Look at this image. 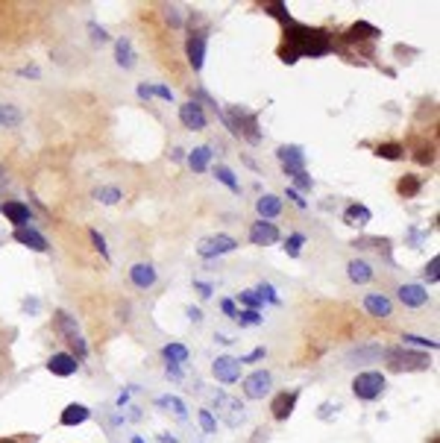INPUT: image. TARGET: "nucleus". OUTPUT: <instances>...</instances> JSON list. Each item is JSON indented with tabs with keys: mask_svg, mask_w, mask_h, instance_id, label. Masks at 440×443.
I'll list each match as a JSON object with an SVG mask.
<instances>
[{
	"mask_svg": "<svg viewBox=\"0 0 440 443\" xmlns=\"http://www.w3.org/2000/svg\"><path fill=\"white\" fill-rule=\"evenodd\" d=\"M0 124H3V127H18L21 124V112H18L15 106L3 103V106H0Z\"/></svg>",
	"mask_w": 440,
	"mask_h": 443,
	"instance_id": "30",
	"label": "nucleus"
},
{
	"mask_svg": "<svg viewBox=\"0 0 440 443\" xmlns=\"http://www.w3.org/2000/svg\"><path fill=\"white\" fill-rule=\"evenodd\" d=\"M405 343H414V347H426V349H437V341H428L420 335H405Z\"/></svg>",
	"mask_w": 440,
	"mask_h": 443,
	"instance_id": "36",
	"label": "nucleus"
},
{
	"mask_svg": "<svg viewBox=\"0 0 440 443\" xmlns=\"http://www.w3.org/2000/svg\"><path fill=\"white\" fill-rule=\"evenodd\" d=\"M15 241L18 244H24V247H32V250H38V252H47V241H44L41 232L36 229H15Z\"/></svg>",
	"mask_w": 440,
	"mask_h": 443,
	"instance_id": "15",
	"label": "nucleus"
},
{
	"mask_svg": "<svg viewBox=\"0 0 440 443\" xmlns=\"http://www.w3.org/2000/svg\"><path fill=\"white\" fill-rule=\"evenodd\" d=\"M0 212H3L9 220H12V224L18 226V229H24L27 224H30V217H32V212L24 206V203H15V200H9L6 206H0Z\"/></svg>",
	"mask_w": 440,
	"mask_h": 443,
	"instance_id": "11",
	"label": "nucleus"
},
{
	"mask_svg": "<svg viewBox=\"0 0 440 443\" xmlns=\"http://www.w3.org/2000/svg\"><path fill=\"white\" fill-rule=\"evenodd\" d=\"M426 276H428V282H437V279H440V259H432V261H428Z\"/></svg>",
	"mask_w": 440,
	"mask_h": 443,
	"instance_id": "38",
	"label": "nucleus"
},
{
	"mask_svg": "<svg viewBox=\"0 0 440 443\" xmlns=\"http://www.w3.org/2000/svg\"><path fill=\"white\" fill-rule=\"evenodd\" d=\"M241 303L250 305L252 312H258V308H261V300H258V294H256V291H244V294H241Z\"/></svg>",
	"mask_w": 440,
	"mask_h": 443,
	"instance_id": "37",
	"label": "nucleus"
},
{
	"mask_svg": "<svg viewBox=\"0 0 440 443\" xmlns=\"http://www.w3.org/2000/svg\"><path fill=\"white\" fill-rule=\"evenodd\" d=\"M294 180H296V185H300V188H311V185H314V182H311V176H305V173L294 176Z\"/></svg>",
	"mask_w": 440,
	"mask_h": 443,
	"instance_id": "43",
	"label": "nucleus"
},
{
	"mask_svg": "<svg viewBox=\"0 0 440 443\" xmlns=\"http://www.w3.org/2000/svg\"><path fill=\"white\" fill-rule=\"evenodd\" d=\"M267 12L285 24V44L279 47V59L294 65L300 56H326L332 50V36L317 27H302L285 12L282 3H267Z\"/></svg>",
	"mask_w": 440,
	"mask_h": 443,
	"instance_id": "1",
	"label": "nucleus"
},
{
	"mask_svg": "<svg viewBox=\"0 0 440 443\" xmlns=\"http://www.w3.org/2000/svg\"><path fill=\"white\" fill-rule=\"evenodd\" d=\"M346 273H349V279L355 282V285H364V282H370V276H373V270H370V264H367V261H361V259H355V261H349V268H346Z\"/></svg>",
	"mask_w": 440,
	"mask_h": 443,
	"instance_id": "20",
	"label": "nucleus"
},
{
	"mask_svg": "<svg viewBox=\"0 0 440 443\" xmlns=\"http://www.w3.org/2000/svg\"><path fill=\"white\" fill-rule=\"evenodd\" d=\"M250 241L258 244V247H270V244L279 241V229L267 224V220H258V224H252V229H250Z\"/></svg>",
	"mask_w": 440,
	"mask_h": 443,
	"instance_id": "8",
	"label": "nucleus"
},
{
	"mask_svg": "<svg viewBox=\"0 0 440 443\" xmlns=\"http://www.w3.org/2000/svg\"><path fill=\"white\" fill-rule=\"evenodd\" d=\"M212 370H214V376H217V382H223V385H232V382L241 379V361L232 358V356H220V358H214Z\"/></svg>",
	"mask_w": 440,
	"mask_h": 443,
	"instance_id": "5",
	"label": "nucleus"
},
{
	"mask_svg": "<svg viewBox=\"0 0 440 443\" xmlns=\"http://www.w3.org/2000/svg\"><path fill=\"white\" fill-rule=\"evenodd\" d=\"M220 308H223V314H226V317H232V320L238 317V312H235V303H232V300H223V303H220Z\"/></svg>",
	"mask_w": 440,
	"mask_h": 443,
	"instance_id": "40",
	"label": "nucleus"
},
{
	"mask_svg": "<svg viewBox=\"0 0 440 443\" xmlns=\"http://www.w3.org/2000/svg\"><path fill=\"white\" fill-rule=\"evenodd\" d=\"M288 197H291V200H294L296 206H302V208H305V200H302L300 194H296V188H288Z\"/></svg>",
	"mask_w": 440,
	"mask_h": 443,
	"instance_id": "44",
	"label": "nucleus"
},
{
	"mask_svg": "<svg viewBox=\"0 0 440 443\" xmlns=\"http://www.w3.org/2000/svg\"><path fill=\"white\" fill-rule=\"evenodd\" d=\"M162 356H164V361H168V364H176V367H179V364L188 358V349H185L182 343H168V347L162 349Z\"/></svg>",
	"mask_w": 440,
	"mask_h": 443,
	"instance_id": "25",
	"label": "nucleus"
},
{
	"mask_svg": "<svg viewBox=\"0 0 440 443\" xmlns=\"http://www.w3.org/2000/svg\"><path fill=\"white\" fill-rule=\"evenodd\" d=\"M88 235H91V241H94V247L97 250H100V256L109 261V259H112V256H109V247H106V238L100 235V232H97V229H91V232H88Z\"/></svg>",
	"mask_w": 440,
	"mask_h": 443,
	"instance_id": "34",
	"label": "nucleus"
},
{
	"mask_svg": "<svg viewBox=\"0 0 440 443\" xmlns=\"http://www.w3.org/2000/svg\"><path fill=\"white\" fill-rule=\"evenodd\" d=\"M235 247H238L235 238H229V235H214V238H206L197 250H200L203 259H214V256H220V252H232Z\"/></svg>",
	"mask_w": 440,
	"mask_h": 443,
	"instance_id": "7",
	"label": "nucleus"
},
{
	"mask_svg": "<svg viewBox=\"0 0 440 443\" xmlns=\"http://www.w3.org/2000/svg\"><path fill=\"white\" fill-rule=\"evenodd\" d=\"M235 320H238L241 326H256V323H261V314L258 312H241Z\"/></svg>",
	"mask_w": 440,
	"mask_h": 443,
	"instance_id": "35",
	"label": "nucleus"
},
{
	"mask_svg": "<svg viewBox=\"0 0 440 443\" xmlns=\"http://www.w3.org/2000/svg\"><path fill=\"white\" fill-rule=\"evenodd\" d=\"M256 208H258L261 220H267V224H270V217H279V212H282V200H279V197H273V194H264L261 200L256 203Z\"/></svg>",
	"mask_w": 440,
	"mask_h": 443,
	"instance_id": "18",
	"label": "nucleus"
},
{
	"mask_svg": "<svg viewBox=\"0 0 440 443\" xmlns=\"http://www.w3.org/2000/svg\"><path fill=\"white\" fill-rule=\"evenodd\" d=\"M197 288H200V294H203V296H208V294H212V288H208V285H203V282L197 285Z\"/></svg>",
	"mask_w": 440,
	"mask_h": 443,
	"instance_id": "47",
	"label": "nucleus"
},
{
	"mask_svg": "<svg viewBox=\"0 0 440 443\" xmlns=\"http://www.w3.org/2000/svg\"><path fill=\"white\" fill-rule=\"evenodd\" d=\"M138 97H141V100H150V97H153V85H138Z\"/></svg>",
	"mask_w": 440,
	"mask_h": 443,
	"instance_id": "42",
	"label": "nucleus"
},
{
	"mask_svg": "<svg viewBox=\"0 0 440 443\" xmlns=\"http://www.w3.org/2000/svg\"><path fill=\"white\" fill-rule=\"evenodd\" d=\"M214 176H217V180H220V182H223V185L229 188V191H235V194L241 191V185H238V180H235V173L229 171V168H223V164H220V168L214 171Z\"/></svg>",
	"mask_w": 440,
	"mask_h": 443,
	"instance_id": "31",
	"label": "nucleus"
},
{
	"mask_svg": "<svg viewBox=\"0 0 440 443\" xmlns=\"http://www.w3.org/2000/svg\"><path fill=\"white\" fill-rule=\"evenodd\" d=\"M279 162H282V168H285V173H291V176H300V173H305V156H302V150L300 147H279Z\"/></svg>",
	"mask_w": 440,
	"mask_h": 443,
	"instance_id": "6",
	"label": "nucleus"
},
{
	"mask_svg": "<svg viewBox=\"0 0 440 443\" xmlns=\"http://www.w3.org/2000/svg\"><path fill=\"white\" fill-rule=\"evenodd\" d=\"M94 197L100 203H109V206H115V203H120L124 200V194H120V188H115V185H106V188H97L94 191Z\"/></svg>",
	"mask_w": 440,
	"mask_h": 443,
	"instance_id": "28",
	"label": "nucleus"
},
{
	"mask_svg": "<svg viewBox=\"0 0 440 443\" xmlns=\"http://www.w3.org/2000/svg\"><path fill=\"white\" fill-rule=\"evenodd\" d=\"M208 159H212V147H194L191 156H188V164L194 173H203L208 168Z\"/></svg>",
	"mask_w": 440,
	"mask_h": 443,
	"instance_id": "21",
	"label": "nucleus"
},
{
	"mask_svg": "<svg viewBox=\"0 0 440 443\" xmlns=\"http://www.w3.org/2000/svg\"><path fill=\"white\" fill-rule=\"evenodd\" d=\"M76 361H80V358L68 356V352H56V356L47 361V370L53 376H71V373H76Z\"/></svg>",
	"mask_w": 440,
	"mask_h": 443,
	"instance_id": "12",
	"label": "nucleus"
},
{
	"mask_svg": "<svg viewBox=\"0 0 440 443\" xmlns=\"http://www.w3.org/2000/svg\"><path fill=\"white\" fill-rule=\"evenodd\" d=\"M352 393L358 400H376L384 393V376L382 373H361L355 382H352Z\"/></svg>",
	"mask_w": 440,
	"mask_h": 443,
	"instance_id": "3",
	"label": "nucleus"
},
{
	"mask_svg": "<svg viewBox=\"0 0 440 443\" xmlns=\"http://www.w3.org/2000/svg\"><path fill=\"white\" fill-rule=\"evenodd\" d=\"M364 308L373 317H390V312H393L390 300H388V296H382V294H370L367 300H364Z\"/></svg>",
	"mask_w": 440,
	"mask_h": 443,
	"instance_id": "17",
	"label": "nucleus"
},
{
	"mask_svg": "<svg viewBox=\"0 0 440 443\" xmlns=\"http://www.w3.org/2000/svg\"><path fill=\"white\" fill-rule=\"evenodd\" d=\"M388 367L402 373V370H426L428 367V356H423V352H408V349H390L388 352Z\"/></svg>",
	"mask_w": 440,
	"mask_h": 443,
	"instance_id": "2",
	"label": "nucleus"
},
{
	"mask_svg": "<svg viewBox=\"0 0 440 443\" xmlns=\"http://www.w3.org/2000/svg\"><path fill=\"white\" fill-rule=\"evenodd\" d=\"M85 420H88L85 405H68L62 411V426H76V423H85Z\"/></svg>",
	"mask_w": 440,
	"mask_h": 443,
	"instance_id": "22",
	"label": "nucleus"
},
{
	"mask_svg": "<svg viewBox=\"0 0 440 443\" xmlns=\"http://www.w3.org/2000/svg\"><path fill=\"white\" fill-rule=\"evenodd\" d=\"M258 358H264V347H258V349H252L250 356L244 358V361H258Z\"/></svg>",
	"mask_w": 440,
	"mask_h": 443,
	"instance_id": "45",
	"label": "nucleus"
},
{
	"mask_svg": "<svg viewBox=\"0 0 440 443\" xmlns=\"http://www.w3.org/2000/svg\"><path fill=\"white\" fill-rule=\"evenodd\" d=\"M396 188H399V194H402V197H417V194H420V188H423V182H420V176L408 173V176H402L399 185H396Z\"/></svg>",
	"mask_w": 440,
	"mask_h": 443,
	"instance_id": "26",
	"label": "nucleus"
},
{
	"mask_svg": "<svg viewBox=\"0 0 440 443\" xmlns=\"http://www.w3.org/2000/svg\"><path fill=\"white\" fill-rule=\"evenodd\" d=\"M179 120L188 129H203L206 127V112H203V106L200 103H185L182 109H179Z\"/></svg>",
	"mask_w": 440,
	"mask_h": 443,
	"instance_id": "10",
	"label": "nucleus"
},
{
	"mask_svg": "<svg viewBox=\"0 0 440 443\" xmlns=\"http://www.w3.org/2000/svg\"><path fill=\"white\" fill-rule=\"evenodd\" d=\"M302 244H305V235L302 232H294V235H288V241H285V252H288V256H300Z\"/></svg>",
	"mask_w": 440,
	"mask_h": 443,
	"instance_id": "32",
	"label": "nucleus"
},
{
	"mask_svg": "<svg viewBox=\"0 0 440 443\" xmlns=\"http://www.w3.org/2000/svg\"><path fill=\"white\" fill-rule=\"evenodd\" d=\"M294 405H296V393L291 391H285V393H279L276 400H273V405H270V414L276 417V420H288L291 417V411H294Z\"/></svg>",
	"mask_w": 440,
	"mask_h": 443,
	"instance_id": "14",
	"label": "nucleus"
},
{
	"mask_svg": "<svg viewBox=\"0 0 440 443\" xmlns=\"http://www.w3.org/2000/svg\"><path fill=\"white\" fill-rule=\"evenodd\" d=\"M349 41H358V39H379V30L373 24H364V21H358V24H352V30L346 32Z\"/></svg>",
	"mask_w": 440,
	"mask_h": 443,
	"instance_id": "23",
	"label": "nucleus"
},
{
	"mask_svg": "<svg viewBox=\"0 0 440 443\" xmlns=\"http://www.w3.org/2000/svg\"><path fill=\"white\" fill-rule=\"evenodd\" d=\"M129 279L135 282V288H150L153 282H156V270H153L150 264H132Z\"/></svg>",
	"mask_w": 440,
	"mask_h": 443,
	"instance_id": "19",
	"label": "nucleus"
},
{
	"mask_svg": "<svg viewBox=\"0 0 440 443\" xmlns=\"http://www.w3.org/2000/svg\"><path fill=\"white\" fill-rule=\"evenodd\" d=\"M21 76H30V80H38V68H36V65H32V68H24V71H21Z\"/></svg>",
	"mask_w": 440,
	"mask_h": 443,
	"instance_id": "46",
	"label": "nucleus"
},
{
	"mask_svg": "<svg viewBox=\"0 0 440 443\" xmlns=\"http://www.w3.org/2000/svg\"><path fill=\"white\" fill-rule=\"evenodd\" d=\"M200 423H203L206 431H214V420H212V414H208V411H200Z\"/></svg>",
	"mask_w": 440,
	"mask_h": 443,
	"instance_id": "41",
	"label": "nucleus"
},
{
	"mask_svg": "<svg viewBox=\"0 0 440 443\" xmlns=\"http://www.w3.org/2000/svg\"><path fill=\"white\" fill-rule=\"evenodd\" d=\"M153 94H156V97H162V100H173L170 88H164V85H153Z\"/></svg>",
	"mask_w": 440,
	"mask_h": 443,
	"instance_id": "39",
	"label": "nucleus"
},
{
	"mask_svg": "<svg viewBox=\"0 0 440 443\" xmlns=\"http://www.w3.org/2000/svg\"><path fill=\"white\" fill-rule=\"evenodd\" d=\"M56 326L65 332V341H68L71 343V347L76 349V356H80V358H85V341H82V335H80V329H76V323H74V317L68 314V312H62V308H59V312H56Z\"/></svg>",
	"mask_w": 440,
	"mask_h": 443,
	"instance_id": "4",
	"label": "nucleus"
},
{
	"mask_svg": "<svg viewBox=\"0 0 440 443\" xmlns=\"http://www.w3.org/2000/svg\"><path fill=\"white\" fill-rule=\"evenodd\" d=\"M270 385H273L270 382V373L267 370H258V373H252L250 379L244 382V393L250 396V400H261V396L270 391Z\"/></svg>",
	"mask_w": 440,
	"mask_h": 443,
	"instance_id": "9",
	"label": "nucleus"
},
{
	"mask_svg": "<svg viewBox=\"0 0 440 443\" xmlns=\"http://www.w3.org/2000/svg\"><path fill=\"white\" fill-rule=\"evenodd\" d=\"M115 50H118V56H115L118 65H124V68H132V65H135V56H132V47H129L126 39H118Z\"/></svg>",
	"mask_w": 440,
	"mask_h": 443,
	"instance_id": "27",
	"label": "nucleus"
},
{
	"mask_svg": "<svg viewBox=\"0 0 440 443\" xmlns=\"http://www.w3.org/2000/svg\"><path fill=\"white\" fill-rule=\"evenodd\" d=\"M0 443H24L21 437H0Z\"/></svg>",
	"mask_w": 440,
	"mask_h": 443,
	"instance_id": "48",
	"label": "nucleus"
},
{
	"mask_svg": "<svg viewBox=\"0 0 440 443\" xmlns=\"http://www.w3.org/2000/svg\"><path fill=\"white\" fill-rule=\"evenodd\" d=\"M256 294H258V300L264 303H273V305H279V296H276V291H273V285H267V282H261L258 288H256Z\"/></svg>",
	"mask_w": 440,
	"mask_h": 443,
	"instance_id": "33",
	"label": "nucleus"
},
{
	"mask_svg": "<svg viewBox=\"0 0 440 443\" xmlns=\"http://www.w3.org/2000/svg\"><path fill=\"white\" fill-rule=\"evenodd\" d=\"M399 300L405 305H411V308H420V305L428 303V291H426V288H420V285H402L399 288Z\"/></svg>",
	"mask_w": 440,
	"mask_h": 443,
	"instance_id": "13",
	"label": "nucleus"
},
{
	"mask_svg": "<svg viewBox=\"0 0 440 443\" xmlns=\"http://www.w3.org/2000/svg\"><path fill=\"white\" fill-rule=\"evenodd\" d=\"M376 156L396 162V159L405 156V147H402V144H396V141H384V144H379V147H376Z\"/></svg>",
	"mask_w": 440,
	"mask_h": 443,
	"instance_id": "24",
	"label": "nucleus"
},
{
	"mask_svg": "<svg viewBox=\"0 0 440 443\" xmlns=\"http://www.w3.org/2000/svg\"><path fill=\"white\" fill-rule=\"evenodd\" d=\"M344 217L349 220V224H367V220H370V208L367 206H349L346 212H344Z\"/></svg>",
	"mask_w": 440,
	"mask_h": 443,
	"instance_id": "29",
	"label": "nucleus"
},
{
	"mask_svg": "<svg viewBox=\"0 0 440 443\" xmlns=\"http://www.w3.org/2000/svg\"><path fill=\"white\" fill-rule=\"evenodd\" d=\"M185 50H188V62L194 71L203 68V59H206V39L203 36H191L188 44H185Z\"/></svg>",
	"mask_w": 440,
	"mask_h": 443,
	"instance_id": "16",
	"label": "nucleus"
}]
</instances>
